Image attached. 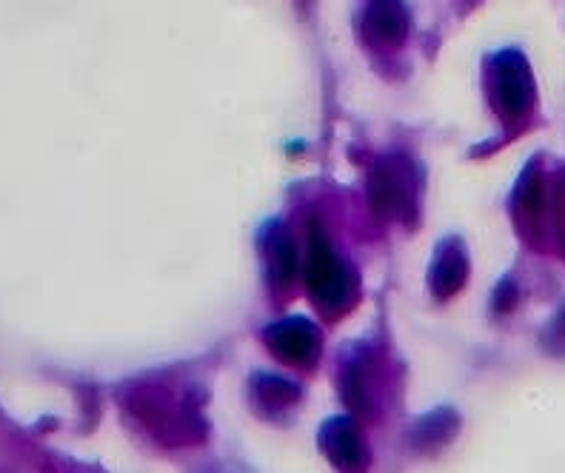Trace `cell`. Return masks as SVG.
I'll return each mask as SVG.
<instances>
[{"label":"cell","instance_id":"3","mask_svg":"<svg viewBox=\"0 0 565 473\" xmlns=\"http://www.w3.org/2000/svg\"><path fill=\"white\" fill-rule=\"evenodd\" d=\"M414 189L406 169L397 163H380L369 178V203L380 217L394 219L412 208Z\"/></svg>","mask_w":565,"mask_h":473},{"label":"cell","instance_id":"7","mask_svg":"<svg viewBox=\"0 0 565 473\" xmlns=\"http://www.w3.org/2000/svg\"><path fill=\"white\" fill-rule=\"evenodd\" d=\"M323 451L338 467H358L363 462L358 428L349 419H334L323 428Z\"/></svg>","mask_w":565,"mask_h":473},{"label":"cell","instance_id":"8","mask_svg":"<svg viewBox=\"0 0 565 473\" xmlns=\"http://www.w3.org/2000/svg\"><path fill=\"white\" fill-rule=\"evenodd\" d=\"M266 255H269V266L271 271H275L277 280L289 282L297 268V255H295V246L286 240V234H277V240L271 243Z\"/></svg>","mask_w":565,"mask_h":473},{"label":"cell","instance_id":"1","mask_svg":"<svg viewBox=\"0 0 565 473\" xmlns=\"http://www.w3.org/2000/svg\"><path fill=\"white\" fill-rule=\"evenodd\" d=\"M306 271H309L311 297L320 302V309H343L349 297H352V275H349V268L340 262V257L334 255V248L323 240L320 232H315V237H311Z\"/></svg>","mask_w":565,"mask_h":473},{"label":"cell","instance_id":"4","mask_svg":"<svg viewBox=\"0 0 565 473\" xmlns=\"http://www.w3.org/2000/svg\"><path fill=\"white\" fill-rule=\"evenodd\" d=\"M266 343H269V348L275 351L277 357L286 359V363L303 365L318 357L320 336L318 331H315V325L300 320V316H295V320L271 325L269 334H266Z\"/></svg>","mask_w":565,"mask_h":473},{"label":"cell","instance_id":"2","mask_svg":"<svg viewBox=\"0 0 565 473\" xmlns=\"http://www.w3.org/2000/svg\"><path fill=\"white\" fill-rule=\"evenodd\" d=\"M494 97L509 120L529 111L534 100V83H531L529 63L520 52H503L494 61Z\"/></svg>","mask_w":565,"mask_h":473},{"label":"cell","instance_id":"5","mask_svg":"<svg viewBox=\"0 0 565 473\" xmlns=\"http://www.w3.org/2000/svg\"><path fill=\"white\" fill-rule=\"evenodd\" d=\"M408 12L403 0H372L365 12V35L380 46H397L406 41Z\"/></svg>","mask_w":565,"mask_h":473},{"label":"cell","instance_id":"6","mask_svg":"<svg viewBox=\"0 0 565 473\" xmlns=\"http://www.w3.org/2000/svg\"><path fill=\"white\" fill-rule=\"evenodd\" d=\"M469 277V255L462 248L460 240H446L437 248L435 262H431V291L437 297H451L455 291H460V286Z\"/></svg>","mask_w":565,"mask_h":473}]
</instances>
